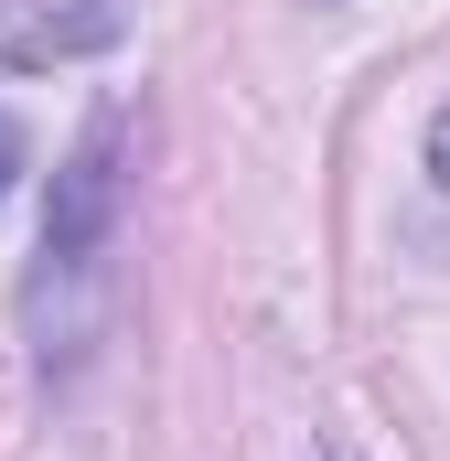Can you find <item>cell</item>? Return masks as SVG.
Masks as SVG:
<instances>
[{
	"label": "cell",
	"instance_id": "1",
	"mask_svg": "<svg viewBox=\"0 0 450 461\" xmlns=\"http://www.w3.org/2000/svg\"><path fill=\"white\" fill-rule=\"evenodd\" d=\"M118 226H129V108H97L86 140L65 150V172H54L43 247H32V279H22V333L43 354V375L86 365V344L108 333V312H118Z\"/></svg>",
	"mask_w": 450,
	"mask_h": 461
},
{
	"label": "cell",
	"instance_id": "2",
	"mask_svg": "<svg viewBox=\"0 0 450 461\" xmlns=\"http://www.w3.org/2000/svg\"><path fill=\"white\" fill-rule=\"evenodd\" d=\"M22 161H32V140H22V118L0 108V194H11V183H22Z\"/></svg>",
	"mask_w": 450,
	"mask_h": 461
},
{
	"label": "cell",
	"instance_id": "3",
	"mask_svg": "<svg viewBox=\"0 0 450 461\" xmlns=\"http://www.w3.org/2000/svg\"><path fill=\"white\" fill-rule=\"evenodd\" d=\"M429 172H440V194H450V108L429 118Z\"/></svg>",
	"mask_w": 450,
	"mask_h": 461
}]
</instances>
